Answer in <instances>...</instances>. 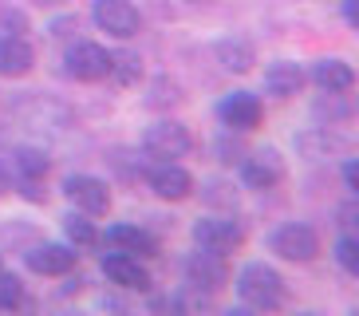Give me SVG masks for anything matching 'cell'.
Returning a JSON list of instances; mask_svg holds the SVG:
<instances>
[{"instance_id": "cell-1", "label": "cell", "mask_w": 359, "mask_h": 316, "mask_svg": "<svg viewBox=\"0 0 359 316\" xmlns=\"http://www.w3.org/2000/svg\"><path fill=\"white\" fill-rule=\"evenodd\" d=\"M237 296L257 312H273V308L285 305V277L276 273L273 265L253 261L237 273Z\"/></svg>"}, {"instance_id": "cell-2", "label": "cell", "mask_w": 359, "mask_h": 316, "mask_svg": "<svg viewBox=\"0 0 359 316\" xmlns=\"http://www.w3.org/2000/svg\"><path fill=\"white\" fill-rule=\"evenodd\" d=\"M190 147H194V138L178 119H158V123H150L142 131V150L150 158H158V162H174V158L190 154Z\"/></svg>"}, {"instance_id": "cell-3", "label": "cell", "mask_w": 359, "mask_h": 316, "mask_svg": "<svg viewBox=\"0 0 359 316\" xmlns=\"http://www.w3.org/2000/svg\"><path fill=\"white\" fill-rule=\"evenodd\" d=\"M273 253L276 257H285V261H296V265H304L312 261L320 253V237L312 225H300V221H288V225H280V230L273 233Z\"/></svg>"}, {"instance_id": "cell-4", "label": "cell", "mask_w": 359, "mask_h": 316, "mask_svg": "<svg viewBox=\"0 0 359 316\" xmlns=\"http://www.w3.org/2000/svg\"><path fill=\"white\" fill-rule=\"evenodd\" d=\"M91 16H95V24L107 36H115V40H130V36H138V28H142V16H138V8L130 0H95Z\"/></svg>"}, {"instance_id": "cell-5", "label": "cell", "mask_w": 359, "mask_h": 316, "mask_svg": "<svg viewBox=\"0 0 359 316\" xmlns=\"http://www.w3.org/2000/svg\"><path fill=\"white\" fill-rule=\"evenodd\" d=\"M194 242L210 253H233L245 245V225L233 218H201L194 225Z\"/></svg>"}, {"instance_id": "cell-6", "label": "cell", "mask_w": 359, "mask_h": 316, "mask_svg": "<svg viewBox=\"0 0 359 316\" xmlns=\"http://www.w3.org/2000/svg\"><path fill=\"white\" fill-rule=\"evenodd\" d=\"M217 119H222L229 131H237V135H245V131H257L264 119V107L257 95L249 91H233L222 99V107H217Z\"/></svg>"}, {"instance_id": "cell-7", "label": "cell", "mask_w": 359, "mask_h": 316, "mask_svg": "<svg viewBox=\"0 0 359 316\" xmlns=\"http://www.w3.org/2000/svg\"><path fill=\"white\" fill-rule=\"evenodd\" d=\"M107 67H111V52L99 48L91 40H79L67 48V75L83 79V84H95V79H107Z\"/></svg>"}, {"instance_id": "cell-8", "label": "cell", "mask_w": 359, "mask_h": 316, "mask_svg": "<svg viewBox=\"0 0 359 316\" xmlns=\"http://www.w3.org/2000/svg\"><path fill=\"white\" fill-rule=\"evenodd\" d=\"M186 277H190L194 289L217 293V289H225V284H229V261H225V253L201 249V253H194L190 261H186Z\"/></svg>"}, {"instance_id": "cell-9", "label": "cell", "mask_w": 359, "mask_h": 316, "mask_svg": "<svg viewBox=\"0 0 359 316\" xmlns=\"http://www.w3.org/2000/svg\"><path fill=\"white\" fill-rule=\"evenodd\" d=\"M147 186L154 190L162 202H182V198L194 194V178L178 166V162H154V166L147 170Z\"/></svg>"}, {"instance_id": "cell-10", "label": "cell", "mask_w": 359, "mask_h": 316, "mask_svg": "<svg viewBox=\"0 0 359 316\" xmlns=\"http://www.w3.org/2000/svg\"><path fill=\"white\" fill-rule=\"evenodd\" d=\"M64 194L83 213H107L111 210V190H107V182L91 178V174H72V178L64 182Z\"/></svg>"}, {"instance_id": "cell-11", "label": "cell", "mask_w": 359, "mask_h": 316, "mask_svg": "<svg viewBox=\"0 0 359 316\" xmlns=\"http://www.w3.org/2000/svg\"><path fill=\"white\" fill-rule=\"evenodd\" d=\"M103 273L111 284H118V289H135V293H147L150 289V273L138 265V257H130V253H103Z\"/></svg>"}, {"instance_id": "cell-12", "label": "cell", "mask_w": 359, "mask_h": 316, "mask_svg": "<svg viewBox=\"0 0 359 316\" xmlns=\"http://www.w3.org/2000/svg\"><path fill=\"white\" fill-rule=\"evenodd\" d=\"M24 261L40 277H67L75 269V261H79V253L72 245H36V249L24 253Z\"/></svg>"}, {"instance_id": "cell-13", "label": "cell", "mask_w": 359, "mask_h": 316, "mask_svg": "<svg viewBox=\"0 0 359 316\" xmlns=\"http://www.w3.org/2000/svg\"><path fill=\"white\" fill-rule=\"evenodd\" d=\"M241 178H245V186H253V190H273L276 182L285 178V162H280L276 150H257L253 158H245Z\"/></svg>"}, {"instance_id": "cell-14", "label": "cell", "mask_w": 359, "mask_h": 316, "mask_svg": "<svg viewBox=\"0 0 359 316\" xmlns=\"http://www.w3.org/2000/svg\"><path fill=\"white\" fill-rule=\"evenodd\" d=\"M296 150L304 158H324V154H336V150H351V138L339 135L336 126H312L304 135H296Z\"/></svg>"}, {"instance_id": "cell-15", "label": "cell", "mask_w": 359, "mask_h": 316, "mask_svg": "<svg viewBox=\"0 0 359 316\" xmlns=\"http://www.w3.org/2000/svg\"><path fill=\"white\" fill-rule=\"evenodd\" d=\"M103 242L118 253H130V257H154V253H158V242H154L142 225H111Z\"/></svg>"}, {"instance_id": "cell-16", "label": "cell", "mask_w": 359, "mask_h": 316, "mask_svg": "<svg viewBox=\"0 0 359 316\" xmlns=\"http://www.w3.org/2000/svg\"><path fill=\"white\" fill-rule=\"evenodd\" d=\"M32 63H36V52L24 36H0V75L20 79V75L32 72Z\"/></svg>"}, {"instance_id": "cell-17", "label": "cell", "mask_w": 359, "mask_h": 316, "mask_svg": "<svg viewBox=\"0 0 359 316\" xmlns=\"http://www.w3.org/2000/svg\"><path fill=\"white\" fill-rule=\"evenodd\" d=\"M300 87H304V72L292 60H273L264 67V91L273 99H292Z\"/></svg>"}, {"instance_id": "cell-18", "label": "cell", "mask_w": 359, "mask_h": 316, "mask_svg": "<svg viewBox=\"0 0 359 316\" xmlns=\"http://www.w3.org/2000/svg\"><path fill=\"white\" fill-rule=\"evenodd\" d=\"M312 84L320 91H336V95H348L355 87V72H351L348 60H320L312 67Z\"/></svg>"}, {"instance_id": "cell-19", "label": "cell", "mask_w": 359, "mask_h": 316, "mask_svg": "<svg viewBox=\"0 0 359 316\" xmlns=\"http://www.w3.org/2000/svg\"><path fill=\"white\" fill-rule=\"evenodd\" d=\"M8 166H12V182H16V178H43L52 162H48V154L36 150V147H16Z\"/></svg>"}, {"instance_id": "cell-20", "label": "cell", "mask_w": 359, "mask_h": 316, "mask_svg": "<svg viewBox=\"0 0 359 316\" xmlns=\"http://www.w3.org/2000/svg\"><path fill=\"white\" fill-rule=\"evenodd\" d=\"M217 60H222L225 72H249V67L257 63V55L245 40H222L217 44Z\"/></svg>"}, {"instance_id": "cell-21", "label": "cell", "mask_w": 359, "mask_h": 316, "mask_svg": "<svg viewBox=\"0 0 359 316\" xmlns=\"http://www.w3.org/2000/svg\"><path fill=\"white\" fill-rule=\"evenodd\" d=\"M107 75H111L118 87H135L138 79H142V60H138L135 52H111V67H107Z\"/></svg>"}, {"instance_id": "cell-22", "label": "cell", "mask_w": 359, "mask_h": 316, "mask_svg": "<svg viewBox=\"0 0 359 316\" xmlns=\"http://www.w3.org/2000/svg\"><path fill=\"white\" fill-rule=\"evenodd\" d=\"M64 233L72 237L75 245H95L99 242V233H95V225L87 221V213H67V218H64Z\"/></svg>"}, {"instance_id": "cell-23", "label": "cell", "mask_w": 359, "mask_h": 316, "mask_svg": "<svg viewBox=\"0 0 359 316\" xmlns=\"http://www.w3.org/2000/svg\"><path fill=\"white\" fill-rule=\"evenodd\" d=\"M24 305V281L16 273L0 269V308H20Z\"/></svg>"}, {"instance_id": "cell-24", "label": "cell", "mask_w": 359, "mask_h": 316, "mask_svg": "<svg viewBox=\"0 0 359 316\" xmlns=\"http://www.w3.org/2000/svg\"><path fill=\"white\" fill-rule=\"evenodd\" d=\"M336 261H339V269H344V273L359 277V242L351 237V233H344V237L336 242Z\"/></svg>"}, {"instance_id": "cell-25", "label": "cell", "mask_w": 359, "mask_h": 316, "mask_svg": "<svg viewBox=\"0 0 359 316\" xmlns=\"http://www.w3.org/2000/svg\"><path fill=\"white\" fill-rule=\"evenodd\" d=\"M28 32V16L20 8H0V36H24Z\"/></svg>"}, {"instance_id": "cell-26", "label": "cell", "mask_w": 359, "mask_h": 316, "mask_svg": "<svg viewBox=\"0 0 359 316\" xmlns=\"http://www.w3.org/2000/svg\"><path fill=\"white\" fill-rule=\"evenodd\" d=\"M178 84H170V79H154V87H150V99L147 107H166V103H178Z\"/></svg>"}, {"instance_id": "cell-27", "label": "cell", "mask_w": 359, "mask_h": 316, "mask_svg": "<svg viewBox=\"0 0 359 316\" xmlns=\"http://www.w3.org/2000/svg\"><path fill=\"white\" fill-rule=\"evenodd\" d=\"M12 186L20 190V194H24L28 202H43V198H48V190L40 186V178H16Z\"/></svg>"}, {"instance_id": "cell-28", "label": "cell", "mask_w": 359, "mask_h": 316, "mask_svg": "<svg viewBox=\"0 0 359 316\" xmlns=\"http://www.w3.org/2000/svg\"><path fill=\"white\" fill-rule=\"evenodd\" d=\"M355 218H359V210H355V202H348V206H344V210H339V225H344V230H355Z\"/></svg>"}, {"instance_id": "cell-29", "label": "cell", "mask_w": 359, "mask_h": 316, "mask_svg": "<svg viewBox=\"0 0 359 316\" xmlns=\"http://www.w3.org/2000/svg\"><path fill=\"white\" fill-rule=\"evenodd\" d=\"M344 182H348L351 194L359 190V166H355V158H348V166H344Z\"/></svg>"}, {"instance_id": "cell-30", "label": "cell", "mask_w": 359, "mask_h": 316, "mask_svg": "<svg viewBox=\"0 0 359 316\" xmlns=\"http://www.w3.org/2000/svg\"><path fill=\"white\" fill-rule=\"evenodd\" d=\"M12 190V166H8V158H0V194H8Z\"/></svg>"}, {"instance_id": "cell-31", "label": "cell", "mask_w": 359, "mask_h": 316, "mask_svg": "<svg viewBox=\"0 0 359 316\" xmlns=\"http://www.w3.org/2000/svg\"><path fill=\"white\" fill-rule=\"evenodd\" d=\"M217 154H222V162H237L233 154H241V147L237 143H217Z\"/></svg>"}, {"instance_id": "cell-32", "label": "cell", "mask_w": 359, "mask_h": 316, "mask_svg": "<svg viewBox=\"0 0 359 316\" xmlns=\"http://www.w3.org/2000/svg\"><path fill=\"white\" fill-rule=\"evenodd\" d=\"M344 20H348L351 28L359 24V0H344Z\"/></svg>"}, {"instance_id": "cell-33", "label": "cell", "mask_w": 359, "mask_h": 316, "mask_svg": "<svg viewBox=\"0 0 359 316\" xmlns=\"http://www.w3.org/2000/svg\"><path fill=\"white\" fill-rule=\"evenodd\" d=\"M40 4H43V0H40ZM48 4H55V0H48Z\"/></svg>"}, {"instance_id": "cell-34", "label": "cell", "mask_w": 359, "mask_h": 316, "mask_svg": "<svg viewBox=\"0 0 359 316\" xmlns=\"http://www.w3.org/2000/svg\"><path fill=\"white\" fill-rule=\"evenodd\" d=\"M0 269H4V265H0Z\"/></svg>"}]
</instances>
